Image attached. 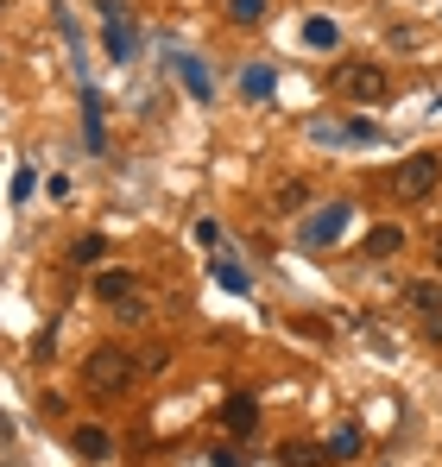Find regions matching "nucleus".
I'll return each instance as SVG.
<instances>
[{"label": "nucleus", "mask_w": 442, "mask_h": 467, "mask_svg": "<svg viewBox=\"0 0 442 467\" xmlns=\"http://www.w3.org/2000/svg\"><path fill=\"white\" fill-rule=\"evenodd\" d=\"M133 379H140V360H133L127 348H95V354L82 360V386L95 391V398H121Z\"/></svg>", "instance_id": "nucleus-1"}, {"label": "nucleus", "mask_w": 442, "mask_h": 467, "mask_svg": "<svg viewBox=\"0 0 442 467\" xmlns=\"http://www.w3.org/2000/svg\"><path fill=\"white\" fill-rule=\"evenodd\" d=\"M437 183H442V152H411L392 171V196H398V202H424Z\"/></svg>", "instance_id": "nucleus-2"}, {"label": "nucleus", "mask_w": 442, "mask_h": 467, "mask_svg": "<svg viewBox=\"0 0 442 467\" xmlns=\"http://www.w3.org/2000/svg\"><path fill=\"white\" fill-rule=\"evenodd\" d=\"M385 88H392V77H385V64H373V57L335 64V95H348V101H379Z\"/></svg>", "instance_id": "nucleus-3"}, {"label": "nucleus", "mask_w": 442, "mask_h": 467, "mask_svg": "<svg viewBox=\"0 0 442 467\" xmlns=\"http://www.w3.org/2000/svg\"><path fill=\"white\" fill-rule=\"evenodd\" d=\"M348 228V202H329V209H316L310 222H303V246H335Z\"/></svg>", "instance_id": "nucleus-4"}, {"label": "nucleus", "mask_w": 442, "mask_h": 467, "mask_svg": "<svg viewBox=\"0 0 442 467\" xmlns=\"http://www.w3.org/2000/svg\"><path fill=\"white\" fill-rule=\"evenodd\" d=\"M221 430H227V436H253V430H259V404H253L247 391H234V398L221 404Z\"/></svg>", "instance_id": "nucleus-5"}, {"label": "nucleus", "mask_w": 442, "mask_h": 467, "mask_svg": "<svg viewBox=\"0 0 442 467\" xmlns=\"http://www.w3.org/2000/svg\"><path fill=\"white\" fill-rule=\"evenodd\" d=\"M297 209H310V183H303V177H285V183L272 190V215H297Z\"/></svg>", "instance_id": "nucleus-6"}, {"label": "nucleus", "mask_w": 442, "mask_h": 467, "mask_svg": "<svg viewBox=\"0 0 442 467\" xmlns=\"http://www.w3.org/2000/svg\"><path fill=\"white\" fill-rule=\"evenodd\" d=\"M133 285H140V278H133L127 265H121V272H101V278H95V297H101V304H127Z\"/></svg>", "instance_id": "nucleus-7"}, {"label": "nucleus", "mask_w": 442, "mask_h": 467, "mask_svg": "<svg viewBox=\"0 0 442 467\" xmlns=\"http://www.w3.org/2000/svg\"><path fill=\"white\" fill-rule=\"evenodd\" d=\"M411 310L442 322V278H417V285H411Z\"/></svg>", "instance_id": "nucleus-8"}, {"label": "nucleus", "mask_w": 442, "mask_h": 467, "mask_svg": "<svg viewBox=\"0 0 442 467\" xmlns=\"http://www.w3.org/2000/svg\"><path fill=\"white\" fill-rule=\"evenodd\" d=\"M76 455H89V462H108V455H114V442H108V430H95V423H82V430H76Z\"/></svg>", "instance_id": "nucleus-9"}, {"label": "nucleus", "mask_w": 442, "mask_h": 467, "mask_svg": "<svg viewBox=\"0 0 442 467\" xmlns=\"http://www.w3.org/2000/svg\"><path fill=\"white\" fill-rule=\"evenodd\" d=\"M405 246V228H373L367 234V259H392Z\"/></svg>", "instance_id": "nucleus-10"}, {"label": "nucleus", "mask_w": 442, "mask_h": 467, "mask_svg": "<svg viewBox=\"0 0 442 467\" xmlns=\"http://www.w3.org/2000/svg\"><path fill=\"white\" fill-rule=\"evenodd\" d=\"M227 19L234 26H259L266 19V0H227Z\"/></svg>", "instance_id": "nucleus-11"}, {"label": "nucleus", "mask_w": 442, "mask_h": 467, "mask_svg": "<svg viewBox=\"0 0 442 467\" xmlns=\"http://www.w3.org/2000/svg\"><path fill=\"white\" fill-rule=\"evenodd\" d=\"M285 467H322V449L316 442H285Z\"/></svg>", "instance_id": "nucleus-12"}, {"label": "nucleus", "mask_w": 442, "mask_h": 467, "mask_svg": "<svg viewBox=\"0 0 442 467\" xmlns=\"http://www.w3.org/2000/svg\"><path fill=\"white\" fill-rule=\"evenodd\" d=\"M303 38H310V45H335V19H310Z\"/></svg>", "instance_id": "nucleus-13"}, {"label": "nucleus", "mask_w": 442, "mask_h": 467, "mask_svg": "<svg viewBox=\"0 0 442 467\" xmlns=\"http://www.w3.org/2000/svg\"><path fill=\"white\" fill-rule=\"evenodd\" d=\"M101 253H108V240H101V234H89V240H76V259H101Z\"/></svg>", "instance_id": "nucleus-14"}, {"label": "nucleus", "mask_w": 442, "mask_h": 467, "mask_svg": "<svg viewBox=\"0 0 442 467\" xmlns=\"http://www.w3.org/2000/svg\"><path fill=\"white\" fill-rule=\"evenodd\" d=\"M216 278H221V285H227V291H247V278H240V272H234L227 259H216Z\"/></svg>", "instance_id": "nucleus-15"}, {"label": "nucleus", "mask_w": 442, "mask_h": 467, "mask_svg": "<svg viewBox=\"0 0 442 467\" xmlns=\"http://www.w3.org/2000/svg\"><path fill=\"white\" fill-rule=\"evenodd\" d=\"M430 265H437V278H442V234L430 240Z\"/></svg>", "instance_id": "nucleus-16"}]
</instances>
